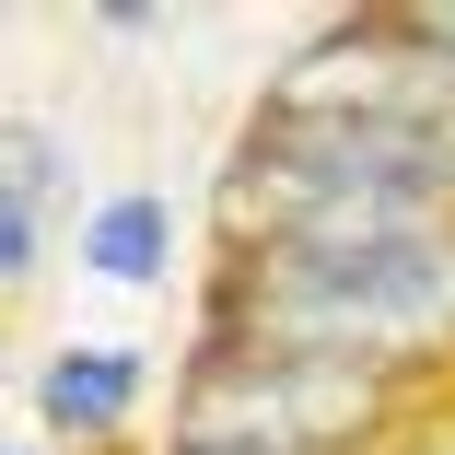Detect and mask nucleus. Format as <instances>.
Listing matches in <instances>:
<instances>
[{
    "label": "nucleus",
    "instance_id": "f257e3e1",
    "mask_svg": "<svg viewBox=\"0 0 455 455\" xmlns=\"http://www.w3.org/2000/svg\"><path fill=\"white\" fill-rule=\"evenodd\" d=\"M140 397V350H59L47 362V420L59 432H117Z\"/></svg>",
    "mask_w": 455,
    "mask_h": 455
},
{
    "label": "nucleus",
    "instance_id": "f03ea898",
    "mask_svg": "<svg viewBox=\"0 0 455 455\" xmlns=\"http://www.w3.org/2000/svg\"><path fill=\"white\" fill-rule=\"evenodd\" d=\"M164 245H175V211H164L152 188H129V199H106V211H94V234H82V268H106V281H164Z\"/></svg>",
    "mask_w": 455,
    "mask_h": 455
},
{
    "label": "nucleus",
    "instance_id": "7ed1b4c3",
    "mask_svg": "<svg viewBox=\"0 0 455 455\" xmlns=\"http://www.w3.org/2000/svg\"><path fill=\"white\" fill-rule=\"evenodd\" d=\"M420 36H432V47H443V59H455V12H420Z\"/></svg>",
    "mask_w": 455,
    "mask_h": 455
}]
</instances>
